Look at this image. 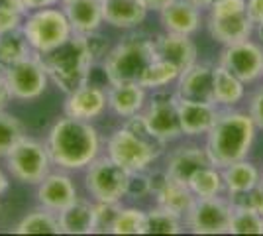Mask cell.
Segmentation results:
<instances>
[{"mask_svg":"<svg viewBox=\"0 0 263 236\" xmlns=\"http://www.w3.org/2000/svg\"><path fill=\"white\" fill-rule=\"evenodd\" d=\"M45 146L51 164L67 171H77L88 168L90 161L99 157L100 136L88 120L65 114V118H59L51 126Z\"/></svg>","mask_w":263,"mask_h":236,"instance_id":"1","label":"cell"},{"mask_svg":"<svg viewBox=\"0 0 263 236\" xmlns=\"http://www.w3.org/2000/svg\"><path fill=\"white\" fill-rule=\"evenodd\" d=\"M257 126L250 113L218 111V116L206 134V152L216 168H226L234 161L246 159L255 140Z\"/></svg>","mask_w":263,"mask_h":236,"instance_id":"2","label":"cell"},{"mask_svg":"<svg viewBox=\"0 0 263 236\" xmlns=\"http://www.w3.org/2000/svg\"><path fill=\"white\" fill-rule=\"evenodd\" d=\"M165 142L147 128L142 113L130 116L106 142V156L128 171H145L161 156Z\"/></svg>","mask_w":263,"mask_h":236,"instance_id":"3","label":"cell"},{"mask_svg":"<svg viewBox=\"0 0 263 236\" xmlns=\"http://www.w3.org/2000/svg\"><path fill=\"white\" fill-rule=\"evenodd\" d=\"M157 59L155 38L143 32H132L122 38L104 57V75L110 85L114 83H140L145 69Z\"/></svg>","mask_w":263,"mask_h":236,"instance_id":"4","label":"cell"},{"mask_svg":"<svg viewBox=\"0 0 263 236\" xmlns=\"http://www.w3.org/2000/svg\"><path fill=\"white\" fill-rule=\"evenodd\" d=\"M42 57H44L49 79L65 95L88 83L90 67H92L95 59L88 49L85 35L73 34L63 45H59L51 53Z\"/></svg>","mask_w":263,"mask_h":236,"instance_id":"5","label":"cell"},{"mask_svg":"<svg viewBox=\"0 0 263 236\" xmlns=\"http://www.w3.org/2000/svg\"><path fill=\"white\" fill-rule=\"evenodd\" d=\"M22 30L32 49L40 56L51 53L73 35V28L67 20L65 12L53 6L33 10L30 16H26Z\"/></svg>","mask_w":263,"mask_h":236,"instance_id":"6","label":"cell"},{"mask_svg":"<svg viewBox=\"0 0 263 236\" xmlns=\"http://www.w3.org/2000/svg\"><path fill=\"white\" fill-rule=\"evenodd\" d=\"M4 159L12 177L26 185H37L49 173L51 166L47 146L28 136H24Z\"/></svg>","mask_w":263,"mask_h":236,"instance_id":"7","label":"cell"},{"mask_svg":"<svg viewBox=\"0 0 263 236\" xmlns=\"http://www.w3.org/2000/svg\"><path fill=\"white\" fill-rule=\"evenodd\" d=\"M128 179H130L128 169L118 166L108 156H102L90 161L85 175V185L88 195L95 201L120 203L122 197H126L128 193Z\"/></svg>","mask_w":263,"mask_h":236,"instance_id":"8","label":"cell"},{"mask_svg":"<svg viewBox=\"0 0 263 236\" xmlns=\"http://www.w3.org/2000/svg\"><path fill=\"white\" fill-rule=\"evenodd\" d=\"M4 77L12 99L18 101H33L42 97L49 83V73L45 69L44 57L35 51L8 65L4 69Z\"/></svg>","mask_w":263,"mask_h":236,"instance_id":"9","label":"cell"},{"mask_svg":"<svg viewBox=\"0 0 263 236\" xmlns=\"http://www.w3.org/2000/svg\"><path fill=\"white\" fill-rule=\"evenodd\" d=\"M232 211L230 199L226 201L220 195L197 197L191 211L185 214V223L195 234H228Z\"/></svg>","mask_w":263,"mask_h":236,"instance_id":"10","label":"cell"},{"mask_svg":"<svg viewBox=\"0 0 263 236\" xmlns=\"http://www.w3.org/2000/svg\"><path fill=\"white\" fill-rule=\"evenodd\" d=\"M142 116L147 128L154 132L161 142H173L179 136H183L181 120H179V104L177 93L171 95L163 89H157L147 108L142 111Z\"/></svg>","mask_w":263,"mask_h":236,"instance_id":"11","label":"cell"},{"mask_svg":"<svg viewBox=\"0 0 263 236\" xmlns=\"http://www.w3.org/2000/svg\"><path fill=\"white\" fill-rule=\"evenodd\" d=\"M220 65L228 69L232 75H236L246 85L253 83L263 75V49L250 40L224 45L220 53Z\"/></svg>","mask_w":263,"mask_h":236,"instance_id":"12","label":"cell"},{"mask_svg":"<svg viewBox=\"0 0 263 236\" xmlns=\"http://www.w3.org/2000/svg\"><path fill=\"white\" fill-rule=\"evenodd\" d=\"M106 108H108L106 90L102 87H97V85H90V83L69 93L65 99V106H63L67 116L88 120V122L99 118Z\"/></svg>","mask_w":263,"mask_h":236,"instance_id":"13","label":"cell"},{"mask_svg":"<svg viewBox=\"0 0 263 236\" xmlns=\"http://www.w3.org/2000/svg\"><path fill=\"white\" fill-rule=\"evenodd\" d=\"M155 53H157V59L171 63L179 73H183L197 63V45L191 40V35L185 34L165 32L157 35Z\"/></svg>","mask_w":263,"mask_h":236,"instance_id":"14","label":"cell"},{"mask_svg":"<svg viewBox=\"0 0 263 236\" xmlns=\"http://www.w3.org/2000/svg\"><path fill=\"white\" fill-rule=\"evenodd\" d=\"M177 97L189 101L214 102V65L195 63L193 67L183 71L177 79Z\"/></svg>","mask_w":263,"mask_h":236,"instance_id":"15","label":"cell"},{"mask_svg":"<svg viewBox=\"0 0 263 236\" xmlns=\"http://www.w3.org/2000/svg\"><path fill=\"white\" fill-rule=\"evenodd\" d=\"M77 199V187H75L73 179L63 171L47 173L44 179L37 183V201L42 207L53 211V213L63 211Z\"/></svg>","mask_w":263,"mask_h":236,"instance_id":"16","label":"cell"},{"mask_svg":"<svg viewBox=\"0 0 263 236\" xmlns=\"http://www.w3.org/2000/svg\"><path fill=\"white\" fill-rule=\"evenodd\" d=\"M204 166H212L206 148L186 144V146H181L173 152H169L165 171L173 181L189 185V179Z\"/></svg>","mask_w":263,"mask_h":236,"instance_id":"17","label":"cell"},{"mask_svg":"<svg viewBox=\"0 0 263 236\" xmlns=\"http://www.w3.org/2000/svg\"><path fill=\"white\" fill-rule=\"evenodd\" d=\"M255 30L248 10L224 14V16H210L209 14V32L222 45H232L250 40Z\"/></svg>","mask_w":263,"mask_h":236,"instance_id":"18","label":"cell"},{"mask_svg":"<svg viewBox=\"0 0 263 236\" xmlns=\"http://www.w3.org/2000/svg\"><path fill=\"white\" fill-rule=\"evenodd\" d=\"M177 104H179V120H181L183 134L191 138L209 134V130L218 116V108L214 102L189 101V99L177 97Z\"/></svg>","mask_w":263,"mask_h":236,"instance_id":"19","label":"cell"},{"mask_svg":"<svg viewBox=\"0 0 263 236\" xmlns=\"http://www.w3.org/2000/svg\"><path fill=\"white\" fill-rule=\"evenodd\" d=\"M159 16L165 32H173V34L193 35L198 32L202 24L200 6H197L193 0H173L159 12Z\"/></svg>","mask_w":263,"mask_h":236,"instance_id":"20","label":"cell"},{"mask_svg":"<svg viewBox=\"0 0 263 236\" xmlns=\"http://www.w3.org/2000/svg\"><path fill=\"white\" fill-rule=\"evenodd\" d=\"M63 12L73 34L88 35L99 32L102 18V0H63Z\"/></svg>","mask_w":263,"mask_h":236,"instance_id":"21","label":"cell"},{"mask_svg":"<svg viewBox=\"0 0 263 236\" xmlns=\"http://www.w3.org/2000/svg\"><path fill=\"white\" fill-rule=\"evenodd\" d=\"M147 6L142 0H102V18L104 22L122 28V30H134L145 20Z\"/></svg>","mask_w":263,"mask_h":236,"instance_id":"22","label":"cell"},{"mask_svg":"<svg viewBox=\"0 0 263 236\" xmlns=\"http://www.w3.org/2000/svg\"><path fill=\"white\" fill-rule=\"evenodd\" d=\"M108 108L122 118L140 114L145 106V87L140 83H114L106 90Z\"/></svg>","mask_w":263,"mask_h":236,"instance_id":"23","label":"cell"},{"mask_svg":"<svg viewBox=\"0 0 263 236\" xmlns=\"http://www.w3.org/2000/svg\"><path fill=\"white\" fill-rule=\"evenodd\" d=\"M61 234H92L95 232V203L77 199L57 213Z\"/></svg>","mask_w":263,"mask_h":236,"instance_id":"24","label":"cell"},{"mask_svg":"<svg viewBox=\"0 0 263 236\" xmlns=\"http://www.w3.org/2000/svg\"><path fill=\"white\" fill-rule=\"evenodd\" d=\"M155 199H157V205L163 207L167 211L175 213L177 216H185L193 203L197 201L195 193L191 191V187L185 185V183H179V181H173L171 177L167 179L163 187L155 193Z\"/></svg>","mask_w":263,"mask_h":236,"instance_id":"25","label":"cell"},{"mask_svg":"<svg viewBox=\"0 0 263 236\" xmlns=\"http://www.w3.org/2000/svg\"><path fill=\"white\" fill-rule=\"evenodd\" d=\"M246 97V83L222 65H214V102L220 106H234Z\"/></svg>","mask_w":263,"mask_h":236,"instance_id":"26","label":"cell"},{"mask_svg":"<svg viewBox=\"0 0 263 236\" xmlns=\"http://www.w3.org/2000/svg\"><path fill=\"white\" fill-rule=\"evenodd\" d=\"M222 179H224V189L228 191V195H232V193L248 191L261 179V173L248 159H240L222 168Z\"/></svg>","mask_w":263,"mask_h":236,"instance_id":"27","label":"cell"},{"mask_svg":"<svg viewBox=\"0 0 263 236\" xmlns=\"http://www.w3.org/2000/svg\"><path fill=\"white\" fill-rule=\"evenodd\" d=\"M16 234H61L59 216L57 213L40 207L32 213H28L14 228Z\"/></svg>","mask_w":263,"mask_h":236,"instance_id":"28","label":"cell"},{"mask_svg":"<svg viewBox=\"0 0 263 236\" xmlns=\"http://www.w3.org/2000/svg\"><path fill=\"white\" fill-rule=\"evenodd\" d=\"M30 53H33V49L22 28L0 34V61H2L4 69L24 57H28Z\"/></svg>","mask_w":263,"mask_h":236,"instance_id":"29","label":"cell"},{"mask_svg":"<svg viewBox=\"0 0 263 236\" xmlns=\"http://www.w3.org/2000/svg\"><path fill=\"white\" fill-rule=\"evenodd\" d=\"M189 187L195 193V197H216L224 189L222 169L216 166H204L200 168L189 179Z\"/></svg>","mask_w":263,"mask_h":236,"instance_id":"30","label":"cell"},{"mask_svg":"<svg viewBox=\"0 0 263 236\" xmlns=\"http://www.w3.org/2000/svg\"><path fill=\"white\" fill-rule=\"evenodd\" d=\"M179 232H181V216H177L175 213L159 205L145 213L143 234H179Z\"/></svg>","mask_w":263,"mask_h":236,"instance_id":"31","label":"cell"},{"mask_svg":"<svg viewBox=\"0 0 263 236\" xmlns=\"http://www.w3.org/2000/svg\"><path fill=\"white\" fill-rule=\"evenodd\" d=\"M179 75H181V73H179L171 63L161 61V59H155L154 63L145 69V73H143L142 79H140V85L145 87V89H154V90L163 89L165 85L177 81Z\"/></svg>","mask_w":263,"mask_h":236,"instance_id":"32","label":"cell"},{"mask_svg":"<svg viewBox=\"0 0 263 236\" xmlns=\"http://www.w3.org/2000/svg\"><path fill=\"white\" fill-rule=\"evenodd\" d=\"M24 132L22 122L10 113H4V108H0V157H6L8 152L22 140Z\"/></svg>","mask_w":263,"mask_h":236,"instance_id":"33","label":"cell"},{"mask_svg":"<svg viewBox=\"0 0 263 236\" xmlns=\"http://www.w3.org/2000/svg\"><path fill=\"white\" fill-rule=\"evenodd\" d=\"M228 234H263V216L250 209L234 207Z\"/></svg>","mask_w":263,"mask_h":236,"instance_id":"34","label":"cell"},{"mask_svg":"<svg viewBox=\"0 0 263 236\" xmlns=\"http://www.w3.org/2000/svg\"><path fill=\"white\" fill-rule=\"evenodd\" d=\"M143 219H145V213L140 209H134V207L120 209L110 232L112 234H143Z\"/></svg>","mask_w":263,"mask_h":236,"instance_id":"35","label":"cell"},{"mask_svg":"<svg viewBox=\"0 0 263 236\" xmlns=\"http://www.w3.org/2000/svg\"><path fill=\"white\" fill-rule=\"evenodd\" d=\"M232 207H241V209H250L253 213L263 216V179H259L253 187L248 191L232 193L230 195Z\"/></svg>","mask_w":263,"mask_h":236,"instance_id":"36","label":"cell"},{"mask_svg":"<svg viewBox=\"0 0 263 236\" xmlns=\"http://www.w3.org/2000/svg\"><path fill=\"white\" fill-rule=\"evenodd\" d=\"M120 209L118 203L95 201V232H110Z\"/></svg>","mask_w":263,"mask_h":236,"instance_id":"37","label":"cell"},{"mask_svg":"<svg viewBox=\"0 0 263 236\" xmlns=\"http://www.w3.org/2000/svg\"><path fill=\"white\" fill-rule=\"evenodd\" d=\"M136 199H142L145 195H152V185H149V173L145 171H132L128 179V193Z\"/></svg>","mask_w":263,"mask_h":236,"instance_id":"38","label":"cell"},{"mask_svg":"<svg viewBox=\"0 0 263 236\" xmlns=\"http://www.w3.org/2000/svg\"><path fill=\"white\" fill-rule=\"evenodd\" d=\"M24 14L14 10H0V34L4 32H12L16 28H22Z\"/></svg>","mask_w":263,"mask_h":236,"instance_id":"39","label":"cell"},{"mask_svg":"<svg viewBox=\"0 0 263 236\" xmlns=\"http://www.w3.org/2000/svg\"><path fill=\"white\" fill-rule=\"evenodd\" d=\"M248 113H250L252 120L255 122V126L263 130V87L257 89L252 95V99H250V111Z\"/></svg>","mask_w":263,"mask_h":236,"instance_id":"40","label":"cell"},{"mask_svg":"<svg viewBox=\"0 0 263 236\" xmlns=\"http://www.w3.org/2000/svg\"><path fill=\"white\" fill-rule=\"evenodd\" d=\"M248 14L253 24L263 20V0H248Z\"/></svg>","mask_w":263,"mask_h":236,"instance_id":"41","label":"cell"},{"mask_svg":"<svg viewBox=\"0 0 263 236\" xmlns=\"http://www.w3.org/2000/svg\"><path fill=\"white\" fill-rule=\"evenodd\" d=\"M10 99L12 95L8 89V83H6V77H4V71H0V108H4Z\"/></svg>","mask_w":263,"mask_h":236,"instance_id":"42","label":"cell"},{"mask_svg":"<svg viewBox=\"0 0 263 236\" xmlns=\"http://www.w3.org/2000/svg\"><path fill=\"white\" fill-rule=\"evenodd\" d=\"M26 10H40V8H49L55 6L59 0H22Z\"/></svg>","mask_w":263,"mask_h":236,"instance_id":"43","label":"cell"},{"mask_svg":"<svg viewBox=\"0 0 263 236\" xmlns=\"http://www.w3.org/2000/svg\"><path fill=\"white\" fill-rule=\"evenodd\" d=\"M0 10H14V12H22V14L28 12L22 0H0Z\"/></svg>","mask_w":263,"mask_h":236,"instance_id":"44","label":"cell"},{"mask_svg":"<svg viewBox=\"0 0 263 236\" xmlns=\"http://www.w3.org/2000/svg\"><path fill=\"white\" fill-rule=\"evenodd\" d=\"M143 4L147 6V10H155V12H161L167 6V4H171L173 0H142Z\"/></svg>","mask_w":263,"mask_h":236,"instance_id":"45","label":"cell"},{"mask_svg":"<svg viewBox=\"0 0 263 236\" xmlns=\"http://www.w3.org/2000/svg\"><path fill=\"white\" fill-rule=\"evenodd\" d=\"M8 185H10V181L4 175V171L0 169V195H4V193L8 191Z\"/></svg>","mask_w":263,"mask_h":236,"instance_id":"46","label":"cell"},{"mask_svg":"<svg viewBox=\"0 0 263 236\" xmlns=\"http://www.w3.org/2000/svg\"><path fill=\"white\" fill-rule=\"evenodd\" d=\"M197 6H200V8H210L214 2H218V0H193Z\"/></svg>","mask_w":263,"mask_h":236,"instance_id":"47","label":"cell"},{"mask_svg":"<svg viewBox=\"0 0 263 236\" xmlns=\"http://www.w3.org/2000/svg\"><path fill=\"white\" fill-rule=\"evenodd\" d=\"M253 32H255V34H257V38H259V40L263 42V20H261V22L255 24V30H253Z\"/></svg>","mask_w":263,"mask_h":236,"instance_id":"48","label":"cell"},{"mask_svg":"<svg viewBox=\"0 0 263 236\" xmlns=\"http://www.w3.org/2000/svg\"><path fill=\"white\" fill-rule=\"evenodd\" d=\"M261 77H263V75H261Z\"/></svg>","mask_w":263,"mask_h":236,"instance_id":"49","label":"cell"}]
</instances>
